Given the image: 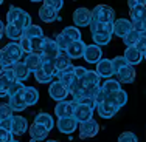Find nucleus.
Masks as SVG:
<instances>
[{
  "label": "nucleus",
  "instance_id": "obj_6",
  "mask_svg": "<svg viewBox=\"0 0 146 142\" xmlns=\"http://www.w3.org/2000/svg\"><path fill=\"white\" fill-rule=\"evenodd\" d=\"M78 128H79V137H81V139L93 137V136H96L98 131H100V125L93 117L89 120H86V122H81L78 125Z\"/></svg>",
  "mask_w": 146,
  "mask_h": 142
},
{
  "label": "nucleus",
  "instance_id": "obj_56",
  "mask_svg": "<svg viewBox=\"0 0 146 142\" xmlns=\"http://www.w3.org/2000/svg\"><path fill=\"white\" fill-rule=\"evenodd\" d=\"M138 5H146V0H127V6L134 8V6H138Z\"/></svg>",
  "mask_w": 146,
  "mask_h": 142
},
{
  "label": "nucleus",
  "instance_id": "obj_54",
  "mask_svg": "<svg viewBox=\"0 0 146 142\" xmlns=\"http://www.w3.org/2000/svg\"><path fill=\"white\" fill-rule=\"evenodd\" d=\"M73 71H75L76 77H78L79 80H81V79L86 76V73H87V70H86L84 67H75V68H73Z\"/></svg>",
  "mask_w": 146,
  "mask_h": 142
},
{
  "label": "nucleus",
  "instance_id": "obj_34",
  "mask_svg": "<svg viewBox=\"0 0 146 142\" xmlns=\"http://www.w3.org/2000/svg\"><path fill=\"white\" fill-rule=\"evenodd\" d=\"M42 70L45 73H48L50 76H56L58 74V68H56V65H54V59H42Z\"/></svg>",
  "mask_w": 146,
  "mask_h": 142
},
{
  "label": "nucleus",
  "instance_id": "obj_23",
  "mask_svg": "<svg viewBox=\"0 0 146 142\" xmlns=\"http://www.w3.org/2000/svg\"><path fill=\"white\" fill-rule=\"evenodd\" d=\"M5 36L11 42H19L23 37V28H20L17 25H13V23H6L5 25Z\"/></svg>",
  "mask_w": 146,
  "mask_h": 142
},
{
  "label": "nucleus",
  "instance_id": "obj_24",
  "mask_svg": "<svg viewBox=\"0 0 146 142\" xmlns=\"http://www.w3.org/2000/svg\"><path fill=\"white\" fill-rule=\"evenodd\" d=\"M39 19L42 20L44 23H51L58 19V11L47 5H42L39 9Z\"/></svg>",
  "mask_w": 146,
  "mask_h": 142
},
{
  "label": "nucleus",
  "instance_id": "obj_36",
  "mask_svg": "<svg viewBox=\"0 0 146 142\" xmlns=\"http://www.w3.org/2000/svg\"><path fill=\"white\" fill-rule=\"evenodd\" d=\"M112 36L113 34H109V33H98V34H92V39H93V42H95L96 45L103 46V45H107L110 42Z\"/></svg>",
  "mask_w": 146,
  "mask_h": 142
},
{
  "label": "nucleus",
  "instance_id": "obj_42",
  "mask_svg": "<svg viewBox=\"0 0 146 142\" xmlns=\"http://www.w3.org/2000/svg\"><path fill=\"white\" fill-rule=\"evenodd\" d=\"M126 65H127V60L124 59V56H117V57L112 59V67H113V73H115V74L123 67H126Z\"/></svg>",
  "mask_w": 146,
  "mask_h": 142
},
{
  "label": "nucleus",
  "instance_id": "obj_3",
  "mask_svg": "<svg viewBox=\"0 0 146 142\" xmlns=\"http://www.w3.org/2000/svg\"><path fill=\"white\" fill-rule=\"evenodd\" d=\"M92 20L103 23H113L115 22V11L109 5H96L92 9Z\"/></svg>",
  "mask_w": 146,
  "mask_h": 142
},
{
  "label": "nucleus",
  "instance_id": "obj_18",
  "mask_svg": "<svg viewBox=\"0 0 146 142\" xmlns=\"http://www.w3.org/2000/svg\"><path fill=\"white\" fill-rule=\"evenodd\" d=\"M135 74H137V73H135V68H134V65H131V63H127L126 67H123L117 73L120 84L121 82H123V84H132V82L135 80Z\"/></svg>",
  "mask_w": 146,
  "mask_h": 142
},
{
  "label": "nucleus",
  "instance_id": "obj_62",
  "mask_svg": "<svg viewBox=\"0 0 146 142\" xmlns=\"http://www.w3.org/2000/svg\"><path fill=\"white\" fill-rule=\"evenodd\" d=\"M47 142H58V141H53V139H50V141H47Z\"/></svg>",
  "mask_w": 146,
  "mask_h": 142
},
{
  "label": "nucleus",
  "instance_id": "obj_47",
  "mask_svg": "<svg viewBox=\"0 0 146 142\" xmlns=\"http://www.w3.org/2000/svg\"><path fill=\"white\" fill-rule=\"evenodd\" d=\"M17 43H19L20 50L23 51V54H30L31 53V39H28V37H22Z\"/></svg>",
  "mask_w": 146,
  "mask_h": 142
},
{
  "label": "nucleus",
  "instance_id": "obj_28",
  "mask_svg": "<svg viewBox=\"0 0 146 142\" xmlns=\"http://www.w3.org/2000/svg\"><path fill=\"white\" fill-rule=\"evenodd\" d=\"M23 99H25L28 107L36 105L37 100H39V91L34 86H25V90H23Z\"/></svg>",
  "mask_w": 146,
  "mask_h": 142
},
{
  "label": "nucleus",
  "instance_id": "obj_50",
  "mask_svg": "<svg viewBox=\"0 0 146 142\" xmlns=\"http://www.w3.org/2000/svg\"><path fill=\"white\" fill-rule=\"evenodd\" d=\"M44 5H47V6H50V8L59 11V9L64 6V0H44Z\"/></svg>",
  "mask_w": 146,
  "mask_h": 142
},
{
  "label": "nucleus",
  "instance_id": "obj_45",
  "mask_svg": "<svg viewBox=\"0 0 146 142\" xmlns=\"http://www.w3.org/2000/svg\"><path fill=\"white\" fill-rule=\"evenodd\" d=\"M112 96H113V99L118 102V105H120V107L126 105V102H127V93L124 91L123 88L118 90V91H115V93H112Z\"/></svg>",
  "mask_w": 146,
  "mask_h": 142
},
{
  "label": "nucleus",
  "instance_id": "obj_20",
  "mask_svg": "<svg viewBox=\"0 0 146 142\" xmlns=\"http://www.w3.org/2000/svg\"><path fill=\"white\" fill-rule=\"evenodd\" d=\"M11 68H13V71H14V76H16V80H20V82H23V80H27V79L30 77V74H31V71H30V68L25 65V62H14V63L11 65Z\"/></svg>",
  "mask_w": 146,
  "mask_h": 142
},
{
  "label": "nucleus",
  "instance_id": "obj_40",
  "mask_svg": "<svg viewBox=\"0 0 146 142\" xmlns=\"http://www.w3.org/2000/svg\"><path fill=\"white\" fill-rule=\"evenodd\" d=\"M9 85H11V80L6 79L3 74H0V99L8 96V90H9Z\"/></svg>",
  "mask_w": 146,
  "mask_h": 142
},
{
  "label": "nucleus",
  "instance_id": "obj_32",
  "mask_svg": "<svg viewBox=\"0 0 146 142\" xmlns=\"http://www.w3.org/2000/svg\"><path fill=\"white\" fill-rule=\"evenodd\" d=\"M34 122L42 124L44 127H47L48 131H51V128L54 127V120H53V117H51L48 113H39L36 117H34Z\"/></svg>",
  "mask_w": 146,
  "mask_h": 142
},
{
  "label": "nucleus",
  "instance_id": "obj_61",
  "mask_svg": "<svg viewBox=\"0 0 146 142\" xmlns=\"http://www.w3.org/2000/svg\"><path fill=\"white\" fill-rule=\"evenodd\" d=\"M143 59H145V60H146V51H145V53H143Z\"/></svg>",
  "mask_w": 146,
  "mask_h": 142
},
{
  "label": "nucleus",
  "instance_id": "obj_2",
  "mask_svg": "<svg viewBox=\"0 0 146 142\" xmlns=\"http://www.w3.org/2000/svg\"><path fill=\"white\" fill-rule=\"evenodd\" d=\"M120 108H121V107L118 105V102L113 99L112 94H109L101 103H98V105H96L98 114L103 117V119H110V117H113L118 111H120Z\"/></svg>",
  "mask_w": 146,
  "mask_h": 142
},
{
  "label": "nucleus",
  "instance_id": "obj_5",
  "mask_svg": "<svg viewBox=\"0 0 146 142\" xmlns=\"http://www.w3.org/2000/svg\"><path fill=\"white\" fill-rule=\"evenodd\" d=\"M100 76L96 71H92V70H87L86 73V76L79 80V86H82V88H86L87 91L90 93V96H92L93 90H96L100 86Z\"/></svg>",
  "mask_w": 146,
  "mask_h": 142
},
{
  "label": "nucleus",
  "instance_id": "obj_48",
  "mask_svg": "<svg viewBox=\"0 0 146 142\" xmlns=\"http://www.w3.org/2000/svg\"><path fill=\"white\" fill-rule=\"evenodd\" d=\"M118 142H138V139L132 131H124L118 136Z\"/></svg>",
  "mask_w": 146,
  "mask_h": 142
},
{
  "label": "nucleus",
  "instance_id": "obj_49",
  "mask_svg": "<svg viewBox=\"0 0 146 142\" xmlns=\"http://www.w3.org/2000/svg\"><path fill=\"white\" fill-rule=\"evenodd\" d=\"M135 48L141 53L146 51V33H140V37H138L137 43H135Z\"/></svg>",
  "mask_w": 146,
  "mask_h": 142
},
{
  "label": "nucleus",
  "instance_id": "obj_30",
  "mask_svg": "<svg viewBox=\"0 0 146 142\" xmlns=\"http://www.w3.org/2000/svg\"><path fill=\"white\" fill-rule=\"evenodd\" d=\"M131 22H140V20L146 19V5H138L129 9Z\"/></svg>",
  "mask_w": 146,
  "mask_h": 142
},
{
  "label": "nucleus",
  "instance_id": "obj_43",
  "mask_svg": "<svg viewBox=\"0 0 146 142\" xmlns=\"http://www.w3.org/2000/svg\"><path fill=\"white\" fill-rule=\"evenodd\" d=\"M42 46H44V37L31 39V53L40 54V53H42Z\"/></svg>",
  "mask_w": 146,
  "mask_h": 142
},
{
  "label": "nucleus",
  "instance_id": "obj_59",
  "mask_svg": "<svg viewBox=\"0 0 146 142\" xmlns=\"http://www.w3.org/2000/svg\"><path fill=\"white\" fill-rule=\"evenodd\" d=\"M143 33H146V19L143 20Z\"/></svg>",
  "mask_w": 146,
  "mask_h": 142
},
{
  "label": "nucleus",
  "instance_id": "obj_63",
  "mask_svg": "<svg viewBox=\"0 0 146 142\" xmlns=\"http://www.w3.org/2000/svg\"><path fill=\"white\" fill-rule=\"evenodd\" d=\"M9 142H19V141H16V139H13V141H9Z\"/></svg>",
  "mask_w": 146,
  "mask_h": 142
},
{
  "label": "nucleus",
  "instance_id": "obj_12",
  "mask_svg": "<svg viewBox=\"0 0 146 142\" xmlns=\"http://www.w3.org/2000/svg\"><path fill=\"white\" fill-rule=\"evenodd\" d=\"M76 103L73 100H59L54 107V114L58 117H68L73 116V110H75Z\"/></svg>",
  "mask_w": 146,
  "mask_h": 142
},
{
  "label": "nucleus",
  "instance_id": "obj_9",
  "mask_svg": "<svg viewBox=\"0 0 146 142\" xmlns=\"http://www.w3.org/2000/svg\"><path fill=\"white\" fill-rule=\"evenodd\" d=\"M92 22V11L87 8H78L73 12V23L75 26H89Z\"/></svg>",
  "mask_w": 146,
  "mask_h": 142
},
{
  "label": "nucleus",
  "instance_id": "obj_55",
  "mask_svg": "<svg viewBox=\"0 0 146 142\" xmlns=\"http://www.w3.org/2000/svg\"><path fill=\"white\" fill-rule=\"evenodd\" d=\"M11 125H13V119H11V117L0 120V127H2V128H5V130H9V131H11Z\"/></svg>",
  "mask_w": 146,
  "mask_h": 142
},
{
  "label": "nucleus",
  "instance_id": "obj_22",
  "mask_svg": "<svg viewBox=\"0 0 146 142\" xmlns=\"http://www.w3.org/2000/svg\"><path fill=\"white\" fill-rule=\"evenodd\" d=\"M124 59L127 60V63L131 65H138L141 62V59H143V53L141 51H138L135 46H126V50H124Z\"/></svg>",
  "mask_w": 146,
  "mask_h": 142
},
{
  "label": "nucleus",
  "instance_id": "obj_53",
  "mask_svg": "<svg viewBox=\"0 0 146 142\" xmlns=\"http://www.w3.org/2000/svg\"><path fill=\"white\" fill-rule=\"evenodd\" d=\"M0 62H2L5 67H11V65H13V60L6 56V53L3 50H0Z\"/></svg>",
  "mask_w": 146,
  "mask_h": 142
},
{
  "label": "nucleus",
  "instance_id": "obj_14",
  "mask_svg": "<svg viewBox=\"0 0 146 142\" xmlns=\"http://www.w3.org/2000/svg\"><path fill=\"white\" fill-rule=\"evenodd\" d=\"M95 71L98 73L100 77H106V79H109L112 74H115L110 59H100V60L96 62V70Z\"/></svg>",
  "mask_w": 146,
  "mask_h": 142
},
{
  "label": "nucleus",
  "instance_id": "obj_57",
  "mask_svg": "<svg viewBox=\"0 0 146 142\" xmlns=\"http://www.w3.org/2000/svg\"><path fill=\"white\" fill-rule=\"evenodd\" d=\"M3 34H5V25H3L2 22H0V40H2Z\"/></svg>",
  "mask_w": 146,
  "mask_h": 142
},
{
  "label": "nucleus",
  "instance_id": "obj_64",
  "mask_svg": "<svg viewBox=\"0 0 146 142\" xmlns=\"http://www.w3.org/2000/svg\"><path fill=\"white\" fill-rule=\"evenodd\" d=\"M2 3H3V0H0V5H2Z\"/></svg>",
  "mask_w": 146,
  "mask_h": 142
},
{
  "label": "nucleus",
  "instance_id": "obj_37",
  "mask_svg": "<svg viewBox=\"0 0 146 142\" xmlns=\"http://www.w3.org/2000/svg\"><path fill=\"white\" fill-rule=\"evenodd\" d=\"M138 37H140V33H138V31H135V29H131L129 33L123 37V42H124L126 46H135Z\"/></svg>",
  "mask_w": 146,
  "mask_h": 142
},
{
  "label": "nucleus",
  "instance_id": "obj_44",
  "mask_svg": "<svg viewBox=\"0 0 146 142\" xmlns=\"http://www.w3.org/2000/svg\"><path fill=\"white\" fill-rule=\"evenodd\" d=\"M54 40H56V43H58V46H59V48H61V50H62V51H65V50H67V46H68V45H70V43H72V40H70V39H68V37H67V36H65V34H64V33H61V34H58V36H56V39H54Z\"/></svg>",
  "mask_w": 146,
  "mask_h": 142
},
{
  "label": "nucleus",
  "instance_id": "obj_46",
  "mask_svg": "<svg viewBox=\"0 0 146 142\" xmlns=\"http://www.w3.org/2000/svg\"><path fill=\"white\" fill-rule=\"evenodd\" d=\"M92 96H93V99L96 100V103H101L103 100L107 98V93L104 91V90H103V86L100 85V86H98V88H96V90H93Z\"/></svg>",
  "mask_w": 146,
  "mask_h": 142
},
{
  "label": "nucleus",
  "instance_id": "obj_38",
  "mask_svg": "<svg viewBox=\"0 0 146 142\" xmlns=\"http://www.w3.org/2000/svg\"><path fill=\"white\" fill-rule=\"evenodd\" d=\"M34 77H36V80L39 82V84H48V82L53 80V76H50L48 73H45L42 68H39V70L34 71Z\"/></svg>",
  "mask_w": 146,
  "mask_h": 142
},
{
  "label": "nucleus",
  "instance_id": "obj_60",
  "mask_svg": "<svg viewBox=\"0 0 146 142\" xmlns=\"http://www.w3.org/2000/svg\"><path fill=\"white\" fill-rule=\"evenodd\" d=\"M30 2H34V3H36V2H44V0H30Z\"/></svg>",
  "mask_w": 146,
  "mask_h": 142
},
{
  "label": "nucleus",
  "instance_id": "obj_11",
  "mask_svg": "<svg viewBox=\"0 0 146 142\" xmlns=\"http://www.w3.org/2000/svg\"><path fill=\"white\" fill-rule=\"evenodd\" d=\"M73 117L78 120V124L86 122V120H89L93 117V108L84 105V103H76L75 110H73Z\"/></svg>",
  "mask_w": 146,
  "mask_h": 142
},
{
  "label": "nucleus",
  "instance_id": "obj_29",
  "mask_svg": "<svg viewBox=\"0 0 146 142\" xmlns=\"http://www.w3.org/2000/svg\"><path fill=\"white\" fill-rule=\"evenodd\" d=\"M54 65H56V68H58V73L59 71H64V70H67V68L72 67V59L67 56L65 51H61L59 56L54 59Z\"/></svg>",
  "mask_w": 146,
  "mask_h": 142
},
{
  "label": "nucleus",
  "instance_id": "obj_17",
  "mask_svg": "<svg viewBox=\"0 0 146 142\" xmlns=\"http://www.w3.org/2000/svg\"><path fill=\"white\" fill-rule=\"evenodd\" d=\"M132 29V22L127 19H117L113 22V34L123 39L127 33Z\"/></svg>",
  "mask_w": 146,
  "mask_h": 142
},
{
  "label": "nucleus",
  "instance_id": "obj_35",
  "mask_svg": "<svg viewBox=\"0 0 146 142\" xmlns=\"http://www.w3.org/2000/svg\"><path fill=\"white\" fill-rule=\"evenodd\" d=\"M62 33H64L72 42H75V40H81V31H79L78 26H65V28L62 29Z\"/></svg>",
  "mask_w": 146,
  "mask_h": 142
},
{
  "label": "nucleus",
  "instance_id": "obj_25",
  "mask_svg": "<svg viewBox=\"0 0 146 142\" xmlns=\"http://www.w3.org/2000/svg\"><path fill=\"white\" fill-rule=\"evenodd\" d=\"M8 103L11 105L13 111H23V110L28 107L27 102H25V99H23V91L17 93V94H14V96H9Z\"/></svg>",
  "mask_w": 146,
  "mask_h": 142
},
{
  "label": "nucleus",
  "instance_id": "obj_52",
  "mask_svg": "<svg viewBox=\"0 0 146 142\" xmlns=\"http://www.w3.org/2000/svg\"><path fill=\"white\" fill-rule=\"evenodd\" d=\"M13 136H14V134H13L9 130H5V128L0 127V142H9V141H13Z\"/></svg>",
  "mask_w": 146,
  "mask_h": 142
},
{
  "label": "nucleus",
  "instance_id": "obj_8",
  "mask_svg": "<svg viewBox=\"0 0 146 142\" xmlns=\"http://www.w3.org/2000/svg\"><path fill=\"white\" fill-rule=\"evenodd\" d=\"M48 94H50L51 99L59 102V100H65V98L68 96V90L61 80H54L48 86Z\"/></svg>",
  "mask_w": 146,
  "mask_h": 142
},
{
  "label": "nucleus",
  "instance_id": "obj_31",
  "mask_svg": "<svg viewBox=\"0 0 146 142\" xmlns=\"http://www.w3.org/2000/svg\"><path fill=\"white\" fill-rule=\"evenodd\" d=\"M23 37H28V39H36V37H44V31L39 25H28L23 29Z\"/></svg>",
  "mask_w": 146,
  "mask_h": 142
},
{
  "label": "nucleus",
  "instance_id": "obj_26",
  "mask_svg": "<svg viewBox=\"0 0 146 142\" xmlns=\"http://www.w3.org/2000/svg\"><path fill=\"white\" fill-rule=\"evenodd\" d=\"M90 33L92 34H98V33H109L113 34V23H103V22H90L89 25Z\"/></svg>",
  "mask_w": 146,
  "mask_h": 142
},
{
  "label": "nucleus",
  "instance_id": "obj_10",
  "mask_svg": "<svg viewBox=\"0 0 146 142\" xmlns=\"http://www.w3.org/2000/svg\"><path fill=\"white\" fill-rule=\"evenodd\" d=\"M56 127H58V130L61 131V133H64V134H72L73 131L78 128V120H76L73 116H68V117H58Z\"/></svg>",
  "mask_w": 146,
  "mask_h": 142
},
{
  "label": "nucleus",
  "instance_id": "obj_51",
  "mask_svg": "<svg viewBox=\"0 0 146 142\" xmlns=\"http://www.w3.org/2000/svg\"><path fill=\"white\" fill-rule=\"evenodd\" d=\"M76 103H84V105H87V107H90V108H93V110L96 108V105H98L96 100L93 99V96H86V98H82L79 102H76Z\"/></svg>",
  "mask_w": 146,
  "mask_h": 142
},
{
  "label": "nucleus",
  "instance_id": "obj_7",
  "mask_svg": "<svg viewBox=\"0 0 146 142\" xmlns=\"http://www.w3.org/2000/svg\"><path fill=\"white\" fill-rule=\"evenodd\" d=\"M61 51L62 50L58 46L56 40L44 37V46H42V53H40V57L42 59H56Z\"/></svg>",
  "mask_w": 146,
  "mask_h": 142
},
{
  "label": "nucleus",
  "instance_id": "obj_19",
  "mask_svg": "<svg viewBox=\"0 0 146 142\" xmlns=\"http://www.w3.org/2000/svg\"><path fill=\"white\" fill-rule=\"evenodd\" d=\"M13 125H11V133L14 136H20L28 130V120L23 116H13Z\"/></svg>",
  "mask_w": 146,
  "mask_h": 142
},
{
  "label": "nucleus",
  "instance_id": "obj_39",
  "mask_svg": "<svg viewBox=\"0 0 146 142\" xmlns=\"http://www.w3.org/2000/svg\"><path fill=\"white\" fill-rule=\"evenodd\" d=\"M13 108L9 103H5V102H0V120L3 119H8V117H13Z\"/></svg>",
  "mask_w": 146,
  "mask_h": 142
},
{
  "label": "nucleus",
  "instance_id": "obj_1",
  "mask_svg": "<svg viewBox=\"0 0 146 142\" xmlns=\"http://www.w3.org/2000/svg\"><path fill=\"white\" fill-rule=\"evenodd\" d=\"M6 23H13V25H17L25 29L28 25H31V16L22 8L11 6L6 12Z\"/></svg>",
  "mask_w": 146,
  "mask_h": 142
},
{
  "label": "nucleus",
  "instance_id": "obj_41",
  "mask_svg": "<svg viewBox=\"0 0 146 142\" xmlns=\"http://www.w3.org/2000/svg\"><path fill=\"white\" fill-rule=\"evenodd\" d=\"M23 90H25V85H23V82H20V80L11 82V85H9V90H8V98H9V96L17 94V93H22Z\"/></svg>",
  "mask_w": 146,
  "mask_h": 142
},
{
  "label": "nucleus",
  "instance_id": "obj_15",
  "mask_svg": "<svg viewBox=\"0 0 146 142\" xmlns=\"http://www.w3.org/2000/svg\"><path fill=\"white\" fill-rule=\"evenodd\" d=\"M86 46H87V45L82 42V40H75V42H72L67 46L65 53H67V56L70 57V59H79V57L84 56Z\"/></svg>",
  "mask_w": 146,
  "mask_h": 142
},
{
  "label": "nucleus",
  "instance_id": "obj_58",
  "mask_svg": "<svg viewBox=\"0 0 146 142\" xmlns=\"http://www.w3.org/2000/svg\"><path fill=\"white\" fill-rule=\"evenodd\" d=\"M3 70H5V65H3L2 62H0V74H2V71H3Z\"/></svg>",
  "mask_w": 146,
  "mask_h": 142
},
{
  "label": "nucleus",
  "instance_id": "obj_21",
  "mask_svg": "<svg viewBox=\"0 0 146 142\" xmlns=\"http://www.w3.org/2000/svg\"><path fill=\"white\" fill-rule=\"evenodd\" d=\"M2 50L5 51L6 56L13 60V63H14V62H19L20 59H22L23 51L20 50V46H19V43H17V42H9L8 45H5Z\"/></svg>",
  "mask_w": 146,
  "mask_h": 142
},
{
  "label": "nucleus",
  "instance_id": "obj_13",
  "mask_svg": "<svg viewBox=\"0 0 146 142\" xmlns=\"http://www.w3.org/2000/svg\"><path fill=\"white\" fill-rule=\"evenodd\" d=\"M86 62H89V63H96V62L100 60V59H103V50L100 45L93 43V45H87L86 46V51H84V56Z\"/></svg>",
  "mask_w": 146,
  "mask_h": 142
},
{
  "label": "nucleus",
  "instance_id": "obj_33",
  "mask_svg": "<svg viewBox=\"0 0 146 142\" xmlns=\"http://www.w3.org/2000/svg\"><path fill=\"white\" fill-rule=\"evenodd\" d=\"M103 86V90L107 93V96L109 94H112V93H115L118 91V90H121V85H120V80H113V79H106V82L101 85Z\"/></svg>",
  "mask_w": 146,
  "mask_h": 142
},
{
  "label": "nucleus",
  "instance_id": "obj_4",
  "mask_svg": "<svg viewBox=\"0 0 146 142\" xmlns=\"http://www.w3.org/2000/svg\"><path fill=\"white\" fill-rule=\"evenodd\" d=\"M73 68H75V67L72 65L70 68H67V70H64V71H59L58 74H56L58 80H61L62 84L67 86L68 94H70L73 90H75L76 86L79 85V79L76 77V74H75V71H73Z\"/></svg>",
  "mask_w": 146,
  "mask_h": 142
},
{
  "label": "nucleus",
  "instance_id": "obj_16",
  "mask_svg": "<svg viewBox=\"0 0 146 142\" xmlns=\"http://www.w3.org/2000/svg\"><path fill=\"white\" fill-rule=\"evenodd\" d=\"M28 131H30V136H31V141L30 142L44 141L45 137L48 136V133H50V131L47 130V127H44L42 124H37V122H34L33 125L28 128Z\"/></svg>",
  "mask_w": 146,
  "mask_h": 142
},
{
  "label": "nucleus",
  "instance_id": "obj_27",
  "mask_svg": "<svg viewBox=\"0 0 146 142\" xmlns=\"http://www.w3.org/2000/svg\"><path fill=\"white\" fill-rule=\"evenodd\" d=\"M23 62H25V65L30 68L31 73H34L36 70H39V68L42 67V57H40V54L30 53V54H27V57Z\"/></svg>",
  "mask_w": 146,
  "mask_h": 142
}]
</instances>
